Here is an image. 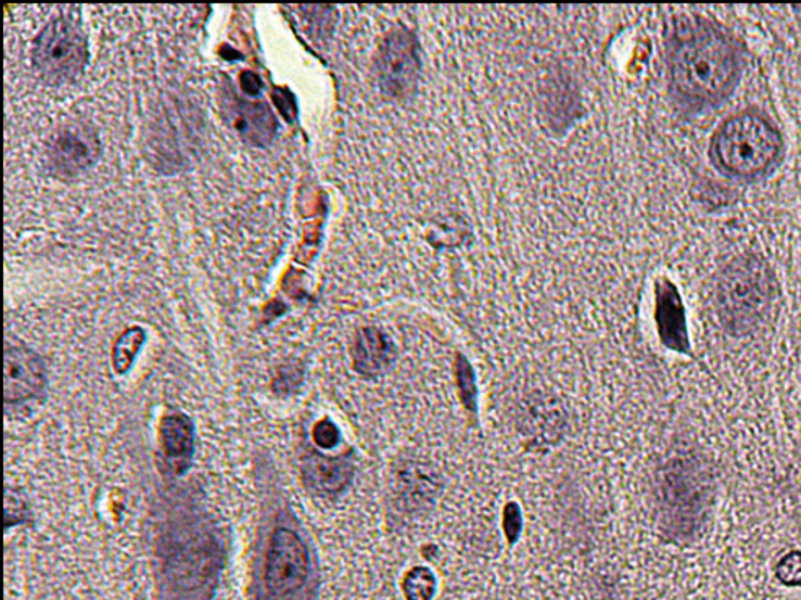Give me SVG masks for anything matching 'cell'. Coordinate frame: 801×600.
I'll return each instance as SVG.
<instances>
[{
  "instance_id": "1",
  "label": "cell",
  "mask_w": 801,
  "mask_h": 600,
  "mask_svg": "<svg viewBox=\"0 0 801 600\" xmlns=\"http://www.w3.org/2000/svg\"><path fill=\"white\" fill-rule=\"evenodd\" d=\"M738 76L735 44L710 25L687 31L671 56V77L677 93L697 105L725 100L738 84Z\"/></svg>"
},
{
  "instance_id": "2",
  "label": "cell",
  "mask_w": 801,
  "mask_h": 600,
  "mask_svg": "<svg viewBox=\"0 0 801 600\" xmlns=\"http://www.w3.org/2000/svg\"><path fill=\"white\" fill-rule=\"evenodd\" d=\"M781 148L780 132L767 116L742 112L720 126L710 145V157L726 175L758 178L774 167Z\"/></svg>"
},
{
  "instance_id": "3",
  "label": "cell",
  "mask_w": 801,
  "mask_h": 600,
  "mask_svg": "<svg viewBox=\"0 0 801 600\" xmlns=\"http://www.w3.org/2000/svg\"><path fill=\"white\" fill-rule=\"evenodd\" d=\"M772 278L761 259H738L723 272L719 285L720 317L732 332H748L771 304Z\"/></svg>"
},
{
  "instance_id": "4",
  "label": "cell",
  "mask_w": 801,
  "mask_h": 600,
  "mask_svg": "<svg viewBox=\"0 0 801 600\" xmlns=\"http://www.w3.org/2000/svg\"><path fill=\"white\" fill-rule=\"evenodd\" d=\"M87 37L77 22L54 18L35 38L31 61L40 76L51 84L76 80L86 69Z\"/></svg>"
},
{
  "instance_id": "5",
  "label": "cell",
  "mask_w": 801,
  "mask_h": 600,
  "mask_svg": "<svg viewBox=\"0 0 801 600\" xmlns=\"http://www.w3.org/2000/svg\"><path fill=\"white\" fill-rule=\"evenodd\" d=\"M309 576V551L303 538L293 528H275L266 548L263 573L266 596L277 600L290 599L306 587Z\"/></svg>"
},
{
  "instance_id": "6",
  "label": "cell",
  "mask_w": 801,
  "mask_h": 600,
  "mask_svg": "<svg viewBox=\"0 0 801 600\" xmlns=\"http://www.w3.org/2000/svg\"><path fill=\"white\" fill-rule=\"evenodd\" d=\"M420 69L417 41L408 31H394L379 50L378 73L382 90L402 97L415 86Z\"/></svg>"
},
{
  "instance_id": "7",
  "label": "cell",
  "mask_w": 801,
  "mask_h": 600,
  "mask_svg": "<svg viewBox=\"0 0 801 600\" xmlns=\"http://www.w3.org/2000/svg\"><path fill=\"white\" fill-rule=\"evenodd\" d=\"M216 541L206 535L183 545L168 561L167 573L170 574L171 583L183 586L185 592L201 590L203 593L213 584V577H216Z\"/></svg>"
},
{
  "instance_id": "8",
  "label": "cell",
  "mask_w": 801,
  "mask_h": 600,
  "mask_svg": "<svg viewBox=\"0 0 801 600\" xmlns=\"http://www.w3.org/2000/svg\"><path fill=\"white\" fill-rule=\"evenodd\" d=\"M99 149L96 132L84 126H67L54 136L48 158L60 177H76L96 164Z\"/></svg>"
},
{
  "instance_id": "9",
  "label": "cell",
  "mask_w": 801,
  "mask_h": 600,
  "mask_svg": "<svg viewBox=\"0 0 801 600\" xmlns=\"http://www.w3.org/2000/svg\"><path fill=\"white\" fill-rule=\"evenodd\" d=\"M47 374L44 362L25 345L5 348V401L24 404L43 392Z\"/></svg>"
},
{
  "instance_id": "10",
  "label": "cell",
  "mask_w": 801,
  "mask_h": 600,
  "mask_svg": "<svg viewBox=\"0 0 801 600\" xmlns=\"http://www.w3.org/2000/svg\"><path fill=\"white\" fill-rule=\"evenodd\" d=\"M224 108L227 122L246 144L265 148L277 136L278 122L266 103L245 102L232 95Z\"/></svg>"
},
{
  "instance_id": "11",
  "label": "cell",
  "mask_w": 801,
  "mask_h": 600,
  "mask_svg": "<svg viewBox=\"0 0 801 600\" xmlns=\"http://www.w3.org/2000/svg\"><path fill=\"white\" fill-rule=\"evenodd\" d=\"M657 323L661 342L668 348L686 352L687 333L683 301L670 281H661L657 288Z\"/></svg>"
},
{
  "instance_id": "12",
  "label": "cell",
  "mask_w": 801,
  "mask_h": 600,
  "mask_svg": "<svg viewBox=\"0 0 801 600\" xmlns=\"http://www.w3.org/2000/svg\"><path fill=\"white\" fill-rule=\"evenodd\" d=\"M161 446L165 460L177 472H183L194 450V430L188 417L171 413L161 421Z\"/></svg>"
},
{
  "instance_id": "13",
  "label": "cell",
  "mask_w": 801,
  "mask_h": 600,
  "mask_svg": "<svg viewBox=\"0 0 801 600\" xmlns=\"http://www.w3.org/2000/svg\"><path fill=\"white\" fill-rule=\"evenodd\" d=\"M394 345L384 333L376 329H365L356 335L353 345V366L359 374H381L394 361Z\"/></svg>"
},
{
  "instance_id": "14",
  "label": "cell",
  "mask_w": 801,
  "mask_h": 600,
  "mask_svg": "<svg viewBox=\"0 0 801 600\" xmlns=\"http://www.w3.org/2000/svg\"><path fill=\"white\" fill-rule=\"evenodd\" d=\"M307 485L320 493H339L348 486L353 478V465L345 457L330 459L316 456L304 467Z\"/></svg>"
},
{
  "instance_id": "15",
  "label": "cell",
  "mask_w": 801,
  "mask_h": 600,
  "mask_svg": "<svg viewBox=\"0 0 801 600\" xmlns=\"http://www.w3.org/2000/svg\"><path fill=\"white\" fill-rule=\"evenodd\" d=\"M144 330L139 329V327H132L119 336L115 348H113V368L118 374L128 372V369L135 362L136 356H138L139 349L144 345Z\"/></svg>"
},
{
  "instance_id": "16",
  "label": "cell",
  "mask_w": 801,
  "mask_h": 600,
  "mask_svg": "<svg viewBox=\"0 0 801 600\" xmlns=\"http://www.w3.org/2000/svg\"><path fill=\"white\" fill-rule=\"evenodd\" d=\"M408 600H430L434 592V577L427 567H415L405 577Z\"/></svg>"
},
{
  "instance_id": "17",
  "label": "cell",
  "mask_w": 801,
  "mask_h": 600,
  "mask_svg": "<svg viewBox=\"0 0 801 600\" xmlns=\"http://www.w3.org/2000/svg\"><path fill=\"white\" fill-rule=\"evenodd\" d=\"M457 387H459L460 398L462 404L466 405L467 410L475 413L476 411V385L475 375H473L472 368L469 362L460 356L457 361Z\"/></svg>"
},
{
  "instance_id": "18",
  "label": "cell",
  "mask_w": 801,
  "mask_h": 600,
  "mask_svg": "<svg viewBox=\"0 0 801 600\" xmlns=\"http://www.w3.org/2000/svg\"><path fill=\"white\" fill-rule=\"evenodd\" d=\"M777 577L787 586H800L801 584V553L787 554L777 564Z\"/></svg>"
},
{
  "instance_id": "19",
  "label": "cell",
  "mask_w": 801,
  "mask_h": 600,
  "mask_svg": "<svg viewBox=\"0 0 801 600\" xmlns=\"http://www.w3.org/2000/svg\"><path fill=\"white\" fill-rule=\"evenodd\" d=\"M314 441L320 449H333L339 446L340 431L330 420H322L314 426Z\"/></svg>"
},
{
  "instance_id": "20",
  "label": "cell",
  "mask_w": 801,
  "mask_h": 600,
  "mask_svg": "<svg viewBox=\"0 0 801 600\" xmlns=\"http://www.w3.org/2000/svg\"><path fill=\"white\" fill-rule=\"evenodd\" d=\"M503 528H505L506 538L509 544H516L522 531L521 509L516 502H508L505 506V514H503Z\"/></svg>"
},
{
  "instance_id": "21",
  "label": "cell",
  "mask_w": 801,
  "mask_h": 600,
  "mask_svg": "<svg viewBox=\"0 0 801 600\" xmlns=\"http://www.w3.org/2000/svg\"><path fill=\"white\" fill-rule=\"evenodd\" d=\"M275 102H277L278 108H280L281 115L293 122L296 118V103H294V97L291 95L288 89H277L274 93Z\"/></svg>"
},
{
  "instance_id": "22",
  "label": "cell",
  "mask_w": 801,
  "mask_h": 600,
  "mask_svg": "<svg viewBox=\"0 0 801 600\" xmlns=\"http://www.w3.org/2000/svg\"><path fill=\"white\" fill-rule=\"evenodd\" d=\"M240 87H242V90L246 95H256V93L259 92V89H262V80H259V77L256 76V74L243 73L242 77H240Z\"/></svg>"
}]
</instances>
